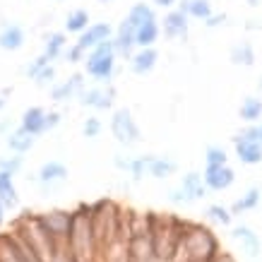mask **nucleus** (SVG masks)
<instances>
[{"label": "nucleus", "mask_w": 262, "mask_h": 262, "mask_svg": "<svg viewBox=\"0 0 262 262\" xmlns=\"http://www.w3.org/2000/svg\"><path fill=\"white\" fill-rule=\"evenodd\" d=\"M168 202H173V205H192V202H195V200L190 198V195H188V192L183 190L181 185H178V188H171V190H168Z\"/></svg>", "instance_id": "e433bc0d"}, {"label": "nucleus", "mask_w": 262, "mask_h": 262, "mask_svg": "<svg viewBox=\"0 0 262 262\" xmlns=\"http://www.w3.org/2000/svg\"><path fill=\"white\" fill-rule=\"evenodd\" d=\"M72 255L82 262H96V243L94 229H92V202H82L72 209V229L68 238Z\"/></svg>", "instance_id": "f03ea898"}, {"label": "nucleus", "mask_w": 262, "mask_h": 262, "mask_svg": "<svg viewBox=\"0 0 262 262\" xmlns=\"http://www.w3.org/2000/svg\"><path fill=\"white\" fill-rule=\"evenodd\" d=\"M84 80H87V75H84V72H75V75H70L65 82H58V84L51 87V99H53L56 103L77 99V96L82 94V89L87 87Z\"/></svg>", "instance_id": "9b49d317"}, {"label": "nucleus", "mask_w": 262, "mask_h": 262, "mask_svg": "<svg viewBox=\"0 0 262 262\" xmlns=\"http://www.w3.org/2000/svg\"><path fill=\"white\" fill-rule=\"evenodd\" d=\"M27 41V34L17 22H5L0 27V48L3 51H19Z\"/></svg>", "instance_id": "2eb2a0df"}, {"label": "nucleus", "mask_w": 262, "mask_h": 262, "mask_svg": "<svg viewBox=\"0 0 262 262\" xmlns=\"http://www.w3.org/2000/svg\"><path fill=\"white\" fill-rule=\"evenodd\" d=\"M190 17L183 15L181 10H168L166 15H164V19H161V32H164V36L166 39H185L188 36V29H190V22H188Z\"/></svg>", "instance_id": "f8f14e48"}, {"label": "nucleus", "mask_w": 262, "mask_h": 262, "mask_svg": "<svg viewBox=\"0 0 262 262\" xmlns=\"http://www.w3.org/2000/svg\"><path fill=\"white\" fill-rule=\"evenodd\" d=\"M34 82H36V87H53V84H56V65L43 68V70L34 77Z\"/></svg>", "instance_id": "f704fd0d"}, {"label": "nucleus", "mask_w": 262, "mask_h": 262, "mask_svg": "<svg viewBox=\"0 0 262 262\" xmlns=\"http://www.w3.org/2000/svg\"><path fill=\"white\" fill-rule=\"evenodd\" d=\"M17 202H19V195H17L15 176L0 171V205L5 207V209H15Z\"/></svg>", "instance_id": "5701e85b"}, {"label": "nucleus", "mask_w": 262, "mask_h": 262, "mask_svg": "<svg viewBox=\"0 0 262 262\" xmlns=\"http://www.w3.org/2000/svg\"><path fill=\"white\" fill-rule=\"evenodd\" d=\"M262 202V188L260 185H253V188H248L243 195H241L233 205L229 207L231 214L238 216V214H246V212H253V209H257Z\"/></svg>", "instance_id": "a211bd4d"}, {"label": "nucleus", "mask_w": 262, "mask_h": 262, "mask_svg": "<svg viewBox=\"0 0 262 262\" xmlns=\"http://www.w3.org/2000/svg\"><path fill=\"white\" fill-rule=\"evenodd\" d=\"M205 214H207L209 222L219 224V226H231V224H233V214H231V209L229 207H224V205H209Z\"/></svg>", "instance_id": "c756f323"}, {"label": "nucleus", "mask_w": 262, "mask_h": 262, "mask_svg": "<svg viewBox=\"0 0 262 262\" xmlns=\"http://www.w3.org/2000/svg\"><path fill=\"white\" fill-rule=\"evenodd\" d=\"M5 96H8V92H3V94H0V111H3V108H5V103H8Z\"/></svg>", "instance_id": "49530a36"}, {"label": "nucleus", "mask_w": 262, "mask_h": 262, "mask_svg": "<svg viewBox=\"0 0 262 262\" xmlns=\"http://www.w3.org/2000/svg\"><path fill=\"white\" fill-rule=\"evenodd\" d=\"M231 236L238 241L241 248H243V253L250 257V260H257L262 253V241L260 236L255 233L250 226H246V224H238V226H233L231 229Z\"/></svg>", "instance_id": "ddd939ff"}, {"label": "nucleus", "mask_w": 262, "mask_h": 262, "mask_svg": "<svg viewBox=\"0 0 262 262\" xmlns=\"http://www.w3.org/2000/svg\"><path fill=\"white\" fill-rule=\"evenodd\" d=\"M161 36V24L159 22H151V24H144L135 32V43L137 48H154V43L159 41Z\"/></svg>", "instance_id": "cd10ccee"}, {"label": "nucleus", "mask_w": 262, "mask_h": 262, "mask_svg": "<svg viewBox=\"0 0 262 262\" xmlns=\"http://www.w3.org/2000/svg\"><path fill=\"white\" fill-rule=\"evenodd\" d=\"M181 188L188 192L195 202H198V200H205L207 195H209V190H207V185H205V178H202V173H198V171H188V173L183 176Z\"/></svg>", "instance_id": "412c9836"}, {"label": "nucleus", "mask_w": 262, "mask_h": 262, "mask_svg": "<svg viewBox=\"0 0 262 262\" xmlns=\"http://www.w3.org/2000/svg\"><path fill=\"white\" fill-rule=\"evenodd\" d=\"M214 262H236V257H233V255H231L229 250H222V255H219V257H216Z\"/></svg>", "instance_id": "c03bdc74"}, {"label": "nucleus", "mask_w": 262, "mask_h": 262, "mask_svg": "<svg viewBox=\"0 0 262 262\" xmlns=\"http://www.w3.org/2000/svg\"><path fill=\"white\" fill-rule=\"evenodd\" d=\"M89 24H92V19H89V12L84 8H77L72 10L70 15L65 17V32L68 34H84L89 29Z\"/></svg>", "instance_id": "393cba45"}, {"label": "nucleus", "mask_w": 262, "mask_h": 262, "mask_svg": "<svg viewBox=\"0 0 262 262\" xmlns=\"http://www.w3.org/2000/svg\"><path fill=\"white\" fill-rule=\"evenodd\" d=\"M159 63V51L157 48H137V53L130 58V70L135 75H147Z\"/></svg>", "instance_id": "f3484780"}, {"label": "nucleus", "mask_w": 262, "mask_h": 262, "mask_svg": "<svg viewBox=\"0 0 262 262\" xmlns=\"http://www.w3.org/2000/svg\"><path fill=\"white\" fill-rule=\"evenodd\" d=\"M111 133H113V137H116V142L123 144V147H135V144H140V140H142V130H140V125L135 123L130 108L113 111Z\"/></svg>", "instance_id": "20e7f679"}, {"label": "nucleus", "mask_w": 262, "mask_h": 262, "mask_svg": "<svg viewBox=\"0 0 262 262\" xmlns=\"http://www.w3.org/2000/svg\"><path fill=\"white\" fill-rule=\"evenodd\" d=\"M5 214H8V209H5V207H3V205H0V224H3V222H5Z\"/></svg>", "instance_id": "de8ad7c7"}, {"label": "nucleus", "mask_w": 262, "mask_h": 262, "mask_svg": "<svg viewBox=\"0 0 262 262\" xmlns=\"http://www.w3.org/2000/svg\"><path fill=\"white\" fill-rule=\"evenodd\" d=\"M101 130H103L101 120L94 118V116H89V118L84 120V125H82V133H84V137H99V135H101Z\"/></svg>", "instance_id": "4c0bfd02"}, {"label": "nucleus", "mask_w": 262, "mask_h": 262, "mask_svg": "<svg viewBox=\"0 0 262 262\" xmlns=\"http://www.w3.org/2000/svg\"><path fill=\"white\" fill-rule=\"evenodd\" d=\"M65 60L68 63H84V58H87V53L82 51L77 43H72V46H68V51H65Z\"/></svg>", "instance_id": "58836bf2"}, {"label": "nucleus", "mask_w": 262, "mask_h": 262, "mask_svg": "<svg viewBox=\"0 0 262 262\" xmlns=\"http://www.w3.org/2000/svg\"><path fill=\"white\" fill-rule=\"evenodd\" d=\"M113 164H116V168L118 171H130V164H133V157H127V154H116L113 157Z\"/></svg>", "instance_id": "ea45409f"}, {"label": "nucleus", "mask_w": 262, "mask_h": 262, "mask_svg": "<svg viewBox=\"0 0 262 262\" xmlns=\"http://www.w3.org/2000/svg\"><path fill=\"white\" fill-rule=\"evenodd\" d=\"M65 51H68V36H65V32L46 34V39H43V56H46L51 63L58 60V58H63Z\"/></svg>", "instance_id": "aec40b11"}, {"label": "nucleus", "mask_w": 262, "mask_h": 262, "mask_svg": "<svg viewBox=\"0 0 262 262\" xmlns=\"http://www.w3.org/2000/svg\"><path fill=\"white\" fill-rule=\"evenodd\" d=\"M236 137H238V140H250V142L262 144V120H260V123H255V125L243 127Z\"/></svg>", "instance_id": "72a5a7b5"}, {"label": "nucleus", "mask_w": 262, "mask_h": 262, "mask_svg": "<svg viewBox=\"0 0 262 262\" xmlns=\"http://www.w3.org/2000/svg\"><path fill=\"white\" fill-rule=\"evenodd\" d=\"M101 3H111V0H101Z\"/></svg>", "instance_id": "3c124183"}, {"label": "nucleus", "mask_w": 262, "mask_h": 262, "mask_svg": "<svg viewBox=\"0 0 262 262\" xmlns=\"http://www.w3.org/2000/svg\"><path fill=\"white\" fill-rule=\"evenodd\" d=\"M113 34H116V29H113L108 22H92L89 29L84 34H80L75 43H77L84 53H89V51H94L96 46H101L103 41H111Z\"/></svg>", "instance_id": "1a4fd4ad"}, {"label": "nucleus", "mask_w": 262, "mask_h": 262, "mask_svg": "<svg viewBox=\"0 0 262 262\" xmlns=\"http://www.w3.org/2000/svg\"><path fill=\"white\" fill-rule=\"evenodd\" d=\"M154 159V154H142V157H133V164H130V171L127 173L133 176V181H142L144 176H149V164Z\"/></svg>", "instance_id": "7c9ffc66"}, {"label": "nucleus", "mask_w": 262, "mask_h": 262, "mask_svg": "<svg viewBox=\"0 0 262 262\" xmlns=\"http://www.w3.org/2000/svg\"><path fill=\"white\" fill-rule=\"evenodd\" d=\"M46 113L41 106H29L27 111L22 113V118H19V130H24L27 135L32 137H39L46 133Z\"/></svg>", "instance_id": "4468645a"}, {"label": "nucleus", "mask_w": 262, "mask_h": 262, "mask_svg": "<svg viewBox=\"0 0 262 262\" xmlns=\"http://www.w3.org/2000/svg\"><path fill=\"white\" fill-rule=\"evenodd\" d=\"M77 101L80 106H87V108H94V111H108L116 101V89L111 84H106V87H84L82 89V94L77 96Z\"/></svg>", "instance_id": "423d86ee"}, {"label": "nucleus", "mask_w": 262, "mask_h": 262, "mask_svg": "<svg viewBox=\"0 0 262 262\" xmlns=\"http://www.w3.org/2000/svg\"><path fill=\"white\" fill-rule=\"evenodd\" d=\"M10 125H12V123H10V120H5V123H0V133H12V130H10Z\"/></svg>", "instance_id": "a18cd8bd"}, {"label": "nucleus", "mask_w": 262, "mask_h": 262, "mask_svg": "<svg viewBox=\"0 0 262 262\" xmlns=\"http://www.w3.org/2000/svg\"><path fill=\"white\" fill-rule=\"evenodd\" d=\"M260 3H262V0H248V5H253V8H257Z\"/></svg>", "instance_id": "09e8293b"}, {"label": "nucleus", "mask_w": 262, "mask_h": 262, "mask_svg": "<svg viewBox=\"0 0 262 262\" xmlns=\"http://www.w3.org/2000/svg\"><path fill=\"white\" fill-rule=\"evenodd\" d=\"M219 255H222V243L216 233L205 224L192 222L173 262H214Z\"/></svg>", "instance_id": "f257e3e1"}, {"label": "nucleus", "mask_w": 262, "mask_h": 262, "mask_svg": "<svg viewBox=\"0 0 262 262\" xmlns=\"http://www.w3.org/2000/svg\"><path fill=\"white\" fill-rule=\"evenodd\" d=\"M241 120H246L248 125H255L262 120V99L260 96H246L241 103Z\"/></svg>", "instance_id": "bb28decb"}, {"label": "nucleus", "mask_w": 262, "mask_h": 262, "mask_svg": "<svg viewBox=\"0 0 262 262\" xmlns=\"http://www.w3.org/2000/svg\"><path fill=\"white\" fill-rule=\"evenodd\" d=\"M178 10L183 15L192 17V19H200V22H207L209 17L214 15L212 0H178Z\"/></svg>", "instance_id": "6ab92c4d"}, {"label": "nucleus", "mask_w": 262, "mask_h": 262, "mask_svg": "<svg viewBox=\"0 0 262 262\" xmlns=\"http://www.w3.org/2000/svg\"><path fill=\"white\" fill-rule=\"evenodd\" d=\"M24 161L19 154H12V157H0V171L3 173H10V176H17L22 171Z\"/></svg>", "instance_id": "473e14b6"}, {"label": "nucleus", "mask_w": 262, "mask_h": 262, "mask_svg": "<svg viewBox=\"0 0 262 262\" xmlns=\"http://www.w3.org/2000/svg\"><path fill=\"white\" fill-rule=\"evenodd\" d=\"M226 164H229V154L224 147L209 144L205 149V166H226Z\"/></svg>", "instance_id": "2f4dec72"}, {"label": "nucleus", "mask_w": 262, "mask_h": 262, "mask_svg": "<svg viewBox=\"0 0 262 262\" xmlns=\"http://www.w3.org/2000/svg\"><path fill=\"white\" fill-rule=\"evenodd\" d=\"M233 147H236V157L241 164H246V166H260L262 164V144L233 137Z\"/></svg>", "instance_id": "dca6fc26"}, {"label": "nucleus", "mask_w": 262, "mask_h": 262, "mask_svg": "<svg viewBox=\"0 0 262 262\" xmlns=\"http://www.w3.org/2000/svg\"><path fill=\"white\" fill-rule=\"evenodd\" d=\"M65 178H68V166H65L63 161H56V159L41 164V168L32 176V181L39 183L43 190H53V188H58L60 183H65Z\"/></svg>", "instance_id": "0eeeda50"}, {"label": "nucleus", "mask_w": 262, "mask_h": 262, "mask_svg": "<svg viewBox=\"0 0 262 262\" xmlns=\"http://www.w3.org/2000/svg\"><path fill=\"white\" fill-rule=\"evenodd\" d=\"M48 65H53V63H51V60L41 53V56H36L34 60H29V65H27V70H24V72H27V77H32V80H34V77H36L43 68H48Z\"/></svg>", "instance_id": "c9c22d12"}, {"label": "nucleus", "mask_w": 262, "mask_h": 262, "mask_svg": "<svg viewBox=\"0 0 262 262\" xmlns=\"http://www.w3.org/2000/svg\"><path fill=\"white\" fill-rule=\"evenodd\" d=\"M5 137H8L5 142H8L10 151H12V154H19V157H22V154H27V151L34 147V142H36V137L27 135V133H24V130H19V127H17V130H12V133H10V135H5Z\"/></svg>", "instance_id": "a878e982"}, {"label": "nucleus", "mask_w": 262, "mask_h": 262, "mask_svg": "<svg viewBox=\"0 0 262 262\" xmlns=\"http://www.w3.org/2000/svg\"><path fill=\"white\" fill-rule=\"evenodd\" d=\"M178 171V161L173 157H154L149 164V176L157 181H166Z\"/></svg>", "instance_id": "b1692460"}, {"label": "nucleus", "mask_w": 262, "mask_h": 262, "mask_svg": "<svg viewBox=\"0 0 262 262\" xmlns=\"http://www.w3.org/2000/svg\"><path fill=\"white\" fill-rule=\"evenodd\" d=\"M58 123H60V113H58V111H48L46 113V133H48V130H53Z\"/></svg>", "instance_id": "79ce46f5"}, {"label": "nucleus", "mask_w": 262, "mask_h": 262, "mask_svg": "<svg viewBox=\"0 0 262 262\" xmlns=\"http://www.w3.org/2000/svg\"><path fill=\"white\" fill-rule=\"evenodd\" d=\"M257 89H260V92H262V75H260V82H257Z\"/></svg>", "instance_id": "8fccbe9b"}, {"label": "nucleus", "mask_w": 262, "mask_h": 262, "mask_svg": "<svg viewBox=\"0 0 262 262\" xmlns=\"http://www.w3.org/2000/svg\"><path fill=\"white\" fill-rule=\"evenodd\" d=\"M202 178H205V185L209 192H222L229 190L231 185L236 183V171L229 164L226 166H205Z\"/></svg>", "instance_id": "9d476101"}, {"label": "nucleus", "mask_w": 262, "mask_h": 262, "mask_svg": "<svg viewBox=\"0 0 262 262\" xmlns=\"http://www.w3.org/2000/svg\"><path fill=\"white\" fill-rule=\"evenodd\" d=\"M157 8H164V10H173V5H178V0H151Z\"/></svg>", "instance_id": "37998d69"}, {"label": "nucleus", "mask_w": 262, "mask_h": 262, "mask_svg": "<svg viewBox=\"0 0 262 262\" xmlns=\"http://www.w3.org/2000/svg\"><path fill=\"white\" fill-rule=\"evenodd\" d=\"M36 222L43 226L48 236H53L60 243H68L72 229V209H51V212H39Z\"/></svg>", "instance_id": "39448f33"}, {"label": "nucleus", "mask_w": 262, "mask_h": 262, "mask_svg": "<svg viewBox=\"0 0 262 262\" xmlns=\"http://www.w3.org/2000/svg\"><path fill=\"white\" fill-rule=\"evenodd\" d=\"M127 19L133 22V27L135 29H140V27H144V24H151V22H159L157 19V10L151 8L149 3H135L133 8H130V12H127Z\"/></svg>", "instance_id": "4be33fe9"}, {"label": "nucleus", "mask_w": 262, "mask_h": 262, "mask_svg": "<svg viewBox=\"0 0 262 262\" xmlns=\"http://www.w3.org/2000/svg\"><path fill=\"white\" fill-rule=\"evenodd\" d=\"M229 58H231V63L233 65H246V68L255 65V48H253V43H248V41L233 43V46H231Z\"/></svg>", "instance_id": "c85d7f7f"}, {"label": "nucleus", "mask_w": 262, "mask_h": 262, "mask_svg": "<svg viewBox=\"0 0 262 262\" xmlns=\"http://www.w3.org/2000/svg\"><path fill=\"white\" fill-rule=\"evenodd\" d=\"M224 22H226V15H224V12H214V15H212V17H209V19L205 22V27L214 29V27H222Z\"/></svg>", "instance_id": "a19ab883"}, {"label": "nucleus", "mask_w": 262, "mask_h": 262, "mask_svg": "<svg viewBox=\"0 0 262 262\" xmlns=\"http://www.w3.org/2000/svg\"><path fill=\"white\" fill-rule=\"evenodd\" d=\"M135 27L130 19H123V22L116 27V34H113V46H116V56L125 58L130 63V58L137 53V43H135Z\"/></svg>", "instance_id": "6e6552de"}, {"label": "nucleus", "mask_w": 262, "mask_h": 262, "mask_svg": "<svg viewBox=\"0 0 262 262\" xmlns=\"http://www.w3.org/2000/svg\"><path fill=\"white\" fill-rule=\"evenodd\" d=\"M116 46L111 41H103L101 46H96L94 51H89L84 58V75H89L92 80L99 84H111L113 72H116Z\"/></svg>", "instance_id": "7ed1b4c3"}]
</instances>
